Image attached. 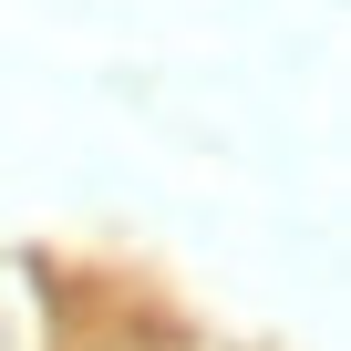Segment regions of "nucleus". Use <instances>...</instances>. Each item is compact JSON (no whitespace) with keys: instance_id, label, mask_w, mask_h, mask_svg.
I'll list each match as a JSON object with an SVG mask.
<instances>
[{"instance_id":"obj_1","label":"nucleus","mask_w":351,"mask_h":351,"mask_svg":"<svg viewBox=\"0 0 351 351\" xmlns=\"http://www.w3.org/2000/svg\"><path fill=\"white\" fill-rule=\"evenodd\" d=\"M0 351H11V330H0Z\"/></svg>"}]
</instances>
